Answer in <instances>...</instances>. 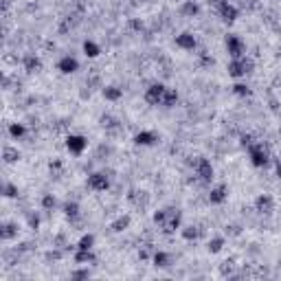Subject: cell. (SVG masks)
<instances>
[{
  "label": "cell",
  "instance_id": "obj_9",
  "mask_svg": "<svg viewBox=\"0 0 281 281\" xmlns=\"http://www.w3.org/2000/svg\"><path fill=\"white\" fill-rule=\"evenodd\" d=\"M88 147V138L84 134H71L66 138V150H68L73 156H81Z\"/></svg>",
  "mask_w": 281,
  "mask_h": 281
},
{
  "label": "cell",
  "instance_id": "obj_8",
  "mask_svg": "<svg viewBox=\"0 0 281 281\" xmlns=\"http://www.w3.org/2000/svg\"><path fill=\"white\" fill-rule=\"evenodd\" d=\"M191 167H194V176L202 184H209L213 180V167H211V162L206 158H202V156L196 158L194 162H191Z\"/></svg>",
  "mask_w": 281,
  "mask_h": 281
},
{
  "label": "cell",
  "instance_id": "obj_1",
  "mask_svg": "<svg viewBox=\"0 0 281 281\" xmlns=\"http://www.w3.org/2000/svg\"><path fill=\"white\" fill-rule=\"evenodd\" d=\"M145 101L150 106H162V108H172L178 101V92L174 88H167L165 84H152L145 90Z\"/></svg>",
  "mask_w": 281,
  "mask_h": 281
},
{
  "label": "cell",
  "instance_id": "obj_17",
  "mask_svg": "<svg viewBox=\"0 0 281 281\" xmlns=\"http://www.w3.org/2000/svg\"><path fill=\"white\" fill-rule=\"evenodd\" d=\"M7 132H9V136L13 140H20V138H25L29 134V130H27V125L25 123H9V128H7Z\"/></svg>",
  "mask_w": 281,
  "mask_h": 281
},
{
  "label": "cell",
  "instance_id": "obj_10",
  "mask_svg": "<svg viewBox=\"0 0 281 281\" xmlns=\"http://www.w3.org/2000/svg\"><path fill=\"white\" fill-rule=\"evenodd\" d=\"M57 71H60L62 75H73V73L79 71V60L75 55H64V57H60V62H57Z\"/></svg>",
  "mask_w": 281,
  "mask_h": 281
},
{
  "label": "cell",
  "instance_id": "obj_13",
  "mask_svg": "<svg viewBox=\"0 0 281 281\" xmlns=\"http://www.w3.org/2000/svg\"><path fill=\"white\" fill-rule=\"evenodd\" d=\"M226 198H228L226 184H213L211 191H209V202L211 204H224Z\"/></svg>",
  "mask_w": 281,
  "mask_h": 281
},
{
  "label": "cell",
  "instance_id": "obj_26",
  "mask_svg": "<svg viewBox=\"0 0 281 281\" xmlns=\"http://www.w3.org/2000/svg\"><path fill=\"white\" fill-rule=\"evenodd\" d=\"M224 244H226V240L224 238H213V240H209V244H206V248H209V253H220L222 248H224Z\"/></svg>",
  "mask_w": 281,
  "mask_h": 281
},
{
  "label": "cell",
  "instance_id": "obj_7",
  "mask_svg": "<svg viewBox=\"0 0 281 281\" xmlns=\"http://www.w3.org/2000/svg\"><path fill=\"white\" fill-rule=\"evenodd\" d=\"M88 189L90 191H97V194H103V191H108L110 189V184H112V176L106 174V172H95L88 176Z\"/></svg>",
  "mask_w": 281,
  "mask_h": 281
},
{
  "label": "cell",
  "instance_id": "obj_19",
  "mask_svg": "<svg viewBox=\"0 0 281 281\" xmlns=\"http://www.w3.org/2000/svg\"><path fill=\"white\" fill-rule=\"evenodd\" d=\"M81 51H84L86 57H90V60H95V57H99L101 53V46L95 40H86L84 44H81Z\"/></svg>",
  "mask_w": 281,
  "mask_h": 281
},
{
  "label": "cell",
  "instance_id": "obj_32",
  "mask_svg": "<svg viewBox=\"0 0 281 281\" xmlns=\"http://www.w3.org/2000/svg\"><path fill=\"white\" fill-rule=\"evenodd\" d=\"M275 172H277V176H279V178H281V156L275 160Z\"/></svg>",
  "mask_w": 281,
  "mask_h": 281
},
{
  "label": "cell",
  "instance_id": "obj_3",
  "mask_svg": "<svg viewBox=\"0 0 281 281\" xmlns=\"http://www.w3.org/2000/svg\"><path fill=\"white\" fill-rule=\"evenodd\" d=\"M246 147H248V160H250V165L257 167V169L268 167L270 152H268V147H266L262 140H250Z\"/></svg>",
  "mask_w": 281,
  "mask_h": 281
},
{
  "label": "cell",
  "instance_id": "obj_27",
  "mask_svg": "<svg viewBox=\"0 0 281 281\" xmlns=\"http://www.w3.org/2000/svg\"><path fill=\"white\" fill-rule=\"evenodd\" d=\"M55 206H57V200H55L53 194H44L42 196V209L44 211H53Z\"/></svg>",
  "mask_w": 281,
  "mask_h": 281
},
{
  "label": "cell",
  "instance_id": "obj_20",
  "mask_svg": "<svg viewBox=\"0 0 281 281\" xmlns=\"http://www.w3.org/2000/svg\"><path fill=\"white\" fill-rule=\"evenodd\" d=\"M152 262H154V266H158V268H167V266L172 264V255L165 253V250H154Z\"/></svg>",
  "mask_w": 281,
  "mask_h": 281
},
{
  "label": "cell",
  "instance_id": "obj_29",
  "mask_svg": "<svg viewBox=\"0 0 281 281\" xmlns=\"http://www.w3.org/2000/svg\"><path fill=\"white\" fill-rule=\"evenodd\" d=\"M3 196L5 198H18V187L13 182H5L3 184Z\"/></svg>",
  "mask_w": 281,
  "mask_h": 281
},
{
  "label": "cell",
  "instance_id": "obj_15",
  "mask_svg": "<svg viewBox=\"0 0 281 281\" xmlns=\"http://www.w3.org/2000/svg\"><path fill=\"white\" fill-rule=\"evenodd\" d=\"M73 260H75V264H79V266H88V264H92L95 260H97V255H95V250L75 248V255H73Z\"/></svg>",
  "mask_w": 281,
  "mask_h": 281
},
{
  "label": "cell",
  "instance_id": "obj_4",
  "mask_svg": "<svg viewBox=\"0 0 281 281\" xmlns=\"http://www.w3.org/2000/svg\"><path fill=\"white\" fill-rule=\"evenodd\" d=\"M253 60L246 55V57H238V60H231L228 62V75L233 79H244L248 75L250 71H253Z\"/></svg>",
  "mask_w": 281,
  "mask_h": 281
},
{
  "label": "cell",
  "instance_id": "obj_6",
  "mask_svg": "<svg viewBox=\"0 0 281 281\" xmlns=\"http://www.w3.org/2000/svg\"><path fill=\"white\" fill-rule=\"evenodd\" d=\"M226 53L231 60H238V57H246V42H244L240 35H235V33H228L226 35Z\"/></svg>",
  "mask_w": 281,
  "mask_h": 281
},
{
  "label": "cell",
  "instance_id": "obj_12",
  "mask_svg": "<svg viewBox=\"0 0 281 281\" xmlns=\"http://www.w3.org/2000/svg\"><path fill=\"white\" fill-rule=\"evenodd\" d=\"M176 46L182 49V51H196L198 49V40H196L194 33L184 31L180 35H176Z\"/></svg>",
  "mask_w": 281,
  "mask_h": 281
},
{
  "label": "cell",
  "instance_id": "obj_24",
  "mask_svg": "<svg viewBox=\"0 0 281 281\" xmlns=\"http://www.w3.org/2000/svg\"><path fill=\"white\" fill-rule=\"evenodd\" d=\"M130 222H132L130 216H119V218H116V220L112 222V224H110V228H112L114 233H121V231H125V228L130 226Z\"/></svg>",
  "mask_w": 281,
  "mask_h": 281
},
{
  "label": "cell",
  "instance_id": "obj_31",
  "mask_svg": "<svg viewBox=\"0 0 281 281\" xmlns=\"http://www.w3.org/2000/svg\"><path fill=\"white\" fill-rule=\"evenodd\" d=\"M18 160V152L11 147H5V162H16Z\"/></svg>",
  "mask_w": 281,
  "mask_h": 281
},
{
  "label": "cell",
  "instance_id": "obj_2",
  "mask_svg": "<svg viewBox=\"0 0 281 281\" xmlns=\"http://www.w3.org/2000/svg\"><path fill=\"white\" fill-rule=\"evenodd\" d=\"M154 224L162 233H176L182 226V213L178 209H160L154 213Z\"/></svg>",
  "mask_w": 281,
  "mask_h": 281
},
{
  "label": "cell",
  "instance_id": "obj_25",
  "mask_svg": "<svg viewBox=\"0 0 281 281\" xmlns=\"http://www.w3.org/2000/svg\"><path fill=\"white\" fill-rule=\"evenodd\" d=\"M64 213H66V218H68L71 222H77L79 220V204L77 202H66L64 204Z\"/></svg>",
  "mask_w": 281,
  "mask_h": 281
},
{
  "label": "cell",
  "instance_id": "obj_11",
  "mask_svg": "<svg viewBox=\"0 0 281 281\" xmlns=\"http://www.w3.org/2000/svg\"><path fill=\"white\" fill-rule=\"evenodd\" d=\"M255 211L257 213H264V216H268V213L275 211V198L270 194H262L255 198Z\"/></svg>",
  "mask_w": 281,
  "mask_h": 281
},
{
  "label": "cell",
  "instance_id": "obj_14",
  "mask_svg": "<svg viewBox=\"0 0 281 281\" xmlns=\"http://www.w3.org/2000/svg\"><path fill=\"white\" fill-rule=\"evenodd\" d=\"M156 140H158V134L156 132H152V130H140L134 136V143L140 145V147H150V145L156 143Z\"/></svg>",
  "mask_w": 281,
  "mask_h": 281
},
{
  "label": "cell",
  "instance_id": "obj_30",
  "mask_svg": "<svg viewBox=\"0 0 281 281\" xmlns=\"http://www.w3.org/2000/svg\"><path fill=\"white\" fill-rule=\"evenodd\" d=\"M233 92L238 95V97H248V95H250L248 86H246V84H242V81H238V84L233 86Z\"/></svg>",
  "mask_w": 281,
  "mask_h": 281
},
{
  "label": "cell",
  "instance_id": "obj_23",
  "mask_svg": "<svg viewBox=\"0 0 281 281\" xmlns=\"http://www.w3.org/2000/svg\"><path fill=\"white\" fill-rule=\"evenodd\" d=\"M75 248H81V250H95V235H92V233L81 235Z\"/></svg>",
  "mask_w": 281,
  "mask_h": 281
},
{
  "label": "cell",
  "instance_id": "obj_22",
  "mask_svg": "<svg viewBox=\"0 0 281 281\" xmlns=\"http://www.w3.org/2000/svg\"><path fill=\"white\" fill-rule=\"evenodd\" d=\"M182 238L184 240H200L202 238V228L200 226H194V224H189V226H184L182 228Z\"/></svg>",
  "mask_w": 281,
  "mask_h": 281
},
{
  "label": "cell",
  "instance_id": "obj_18",
  "mask_svg": "<svg viewBox=\"0 0 281 281\" xmlns=\"http://www.w3.org/2000/svg\"><path fill=\"white\" fill-rule=\"evenodd\" d=\"M180 13L182 16H187V18H194L200 13V5L196 3V0H184V3L180 5Z\"/></svg>",
  "mask_w": 281,
  "mask_h": 281
},
{
  "label": "cell",
  "instance_id": "obj_21",
  "mask_svg": "<svg viewBox=\"0 0 281 281\" xmlns=\"http://www.w3.org/2000/svg\"><path fill=\"white\" fill-rule=\"evenodd\" d=\"M103 97H106L108 101H119L123 97V88H119V86H106V88H103Z\"/></svg>",
  "mask_w": 281,
  "mask_h": 281
},
{
  "label": "cell",
  "instance_id": "obj_16",
  "mask_svg": "<svg viewBox=\"0 0 281 281\" xmlns=\"http://www.w3.org/2000/svg\"><path fill=\"white\" fill-rule=\"evenodd\" d=\"M13 238H18V224H13V222H5L3 228H0V240L11 242Z\"/></svg>",
  "mask_w": 281,
  "mask_h": 281
},
{
  "label": "cell",
  "instance_id": "obj_5",
  "mask_svg": "<svg viewBox=\"0 0 281 281\" xmlns=\"http://www.w3.org/2000/svg\"><path fill=\"white\" fill-rule=\"evenodd\" d=\"M216 11H218V16L226 22H235L240 18V5L235 3V0H218Z\"/></svg>",
  "mask_w": 281,
  "mask_h": 281
},
{
  "label": "cell",
  "instance_id": "obj_28",
  "mask_svg": "<svg viewBox=\"0 0 281 281\" xmlns=\"http://www.w3.org/2000/svg\"><path fill=\"white\" fill-rule=\"evenodd\" d=\"M25 68H27L29 73L38 71V68H40V60H38L35 55H27V57H25Z\"/></svg>",
  "mask_w": 281,
  "mask_h": 281
}]
</instances>
